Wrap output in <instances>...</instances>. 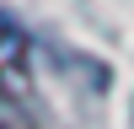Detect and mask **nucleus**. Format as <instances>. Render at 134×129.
Returning <instances> with one entry per match:
<instances>
[{"mask_svg":"<svg viewBox=\"0 0 134 129\" xmlns=\"http://www.w3.org/2000/svg\"><path fill=\"white\" fill-rule=\"evenodd\" d=\"M0 129H32V118L21 113V108H11V102H0Z\"/></svg>","mask_w":134,"mask_h":129,"instance_id":"f257e3e1","label":"nucleus"}]
</instances>
